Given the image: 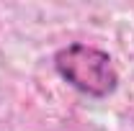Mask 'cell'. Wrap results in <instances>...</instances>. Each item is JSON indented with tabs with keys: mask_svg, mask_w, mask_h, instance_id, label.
Returning <instances> with one entry per match:
<instances>
[{
	"mask_svg": "<svg viewBox=\"0 0 134 131\" xmlns=\"http://www.w3.org/2000/svg\"><path fill=\"white\" fill-rule=\"evenodd\" d=\"M54 72L72 90L93 100H103L119 90V69L114 57L106 49H98L85 41H72L54 51L52 57Z\"/></svg>",
	"mask_w": 134,
	"mask_h": 131,
	"instance_id": "6da1fadb",
	"label": "cell"
}]
</instances>
